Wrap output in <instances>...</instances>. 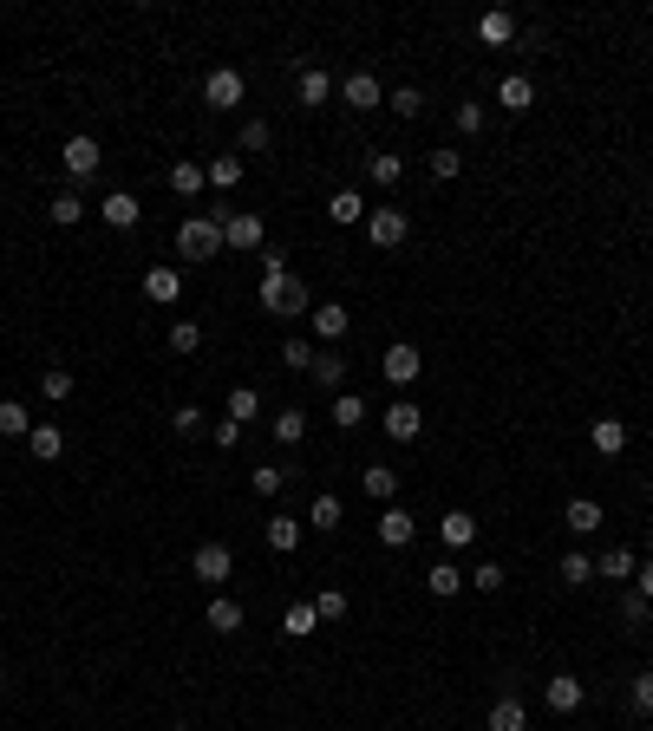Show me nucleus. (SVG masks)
Masks as SVG:
<instances>
[{"label": "nucleus", "instance_id": "obj_19", "mask_svg": "<svg viewBox=\"0 0 653 731\" xmlns=\"http://www.w3.org/2000/svg\"><path fill=\"white\" fill-rule=\"evenodd\" d=\"M327 222H340V229L360 222V229H366V196L360 190H334V196H327Z\"/></svg>", "mask_w": 653, "mask_h": 731}, {"label": "nucleus", "instance_id": "obj_1", "mask_svg": "<svg viewBox=\"0 0 653 731\" xmlns=\"http://www.w3.org/2000/svg\"><path fill=\"white\" fill-rule=\"evenodd\" d=\"M255 301H262L275 320H301V314H314V294H307V281L288 275V268H262V288H255Z\"/></svg>", "mask_w": 653, "mask_h": 731}, {"label": "nucleus", "instance_id": "obj_8", "mask_svg": "<svg viewBox=\"0 0 653 731\" xmlns=\"http://www.w3.org/2000/svg\"><path fill=\"white\" fill-rule=\"evenodd\" d=\"M223 222V249H262V216L255 209H236V216H216Z\"/></svg>", "mask_w": 653, "mask_h": 731}, {"label": "nucleus", "instance_id": "obj_58", "mask_svg": "<svg viewBox=\"0 0 653 731\" xmlns=\"http://www.w3.org/2000/svg\"><path fill=\"white\" fill-rule=\"evenodd\" d=\"M0 686H7V666H0Z\"/></svg>", "mask_w": 653, "mask_h": 731}, {"label": "nucleus", "instance_id": "obj_23", "mask_svg": "<svg viewBox=\"0 0 653 731\" xmlns=\"http://www.w3.org/2000/svg\"><path fill=\"white\" fill-rule=\"evenodd\" d=\"M27 451L40 457V464H53V457H66V431H59L53 418H40V425H33V438H27Z\"/></svg>", "mask_w": 653, "mask_h": 731}, {"label": "nucleus", "instance_id": "obj_38", "mask_svg": "<svg viewBox=\"0 0 653 731\" xmlns=\"http://www.w3.org/2000/svg\"><path fill=\"white\" fill-rule=\"evenodd\" d=\"M347 607H353V601H347V594H340V588H320V594H314V614H320V627L347 621Z\"/></svg>", "mask_w": 653, "mask_h": 731}, {"label": "nucleus", "instance_id": "obj_57", "mask_svg": "<svg viewBox=\"0 0 653 731\" xmlns=\"http://www.w3.org/2000/svg\"><path fill=\"white\" fill-rule=\"evenodd\" d=\"M170 731H196V725H170Z\"/></svg>", "mask_w": 653, "mask_h": 731}, {"label": "nucleus", "instance_id": "obj_15", "mask_svg": "<svg viewBox=\"0 0 653 731\" xmlns=\"http://www.w3.org/2000/svg\"><path fill=\"white\" fill-rule=\"evenodd\" d=\"M340 98H347L353 111H379V72H347V79H340Z\"/></svg>", "mask_w": 653, "mask_h": 731}, {"label": "nucleus", "instance_id": "obj_35", "mask_svg": "<svg viewBox=\"0 0 653 731\" xmlns=\"http://www.w3.org/2000/svg\"><path fill=\"white\" fill-rule=\"evenodd\" d=\"M301 529H307V523H294V516H275V523H268V549H275V555H294V549H301Z\"/></svg>", "mask_w": 653, "mask_h": 731}, {"label": "nucleus", "instance_id": "obj_53", "mask_svg": "<svg viewBox=\"0 0 653 731\" xmlns=\"http://www.w3.org/2000/svg\"><path fill=\"white\" fill-rule=\"evenodd\" d=\"M458 170H464V157H458V151H431V177H445V183H451Z\"/></svg>", "mask_w": 653, "mask_h": 731}, {"label": "nucleus", "instance_id": "obj_41", "mask_svg": "<svg viewBox=\"0 0 653 731\" xmlns=\"http://www.w3.org/2000/svg\"><path fill=\"white\" fill-rule=\"evenodd\" d=\"M229 418H236V425L262 418V392H255V386H236V392H229Z\"/></svg>", "mask_w": 653, "mask_h": 731}, {"label": "nucleus", "instance_id": "obj_34", "mask_svg": "<svg viewBox=\"0 0 653 731\" xmlns=\"http://www.w3.org/2000/svg\"><path fill=\"white\" fill-rule=\"evenodd\" d=\"M366 177H373L379 190H392V183L405 177V164H399V157H392V151H366Z\"/></svg>", "mask_w": 653, "mask_h": 731}, {"label": "nucleus", "instance_id": "obj_39", "mask_svg": "<svg viewBox=\"0 0 653 731\" xmlns=\"http://www.w3.org/2000/svg\"><path fill=\"white\" fill-rule=\"evenodd\" d=\"M634 549H601V562H595V575H608V581H627V575H634Z\"/></svg>", "mask_w": 653, "mask_h": 731}, {"label": "nucleus", "instance_id": "obj_29", "mask_svg": "<svg viewBox=\"0 0 653 731\" xmlns=\"http://www.w3.org/2000/svg\"><path fill=\"white\" fill-rule=\"evenodd\" d=\"M33 425H40V418H33L20 399H0V438H33Z\"/></svg>", "mask_w": 653, "mask_h": 731}, {"label": "nucleus", "instance_id": "obj_33", "mask_svg": "<svg viewBox=\"0 0 653 731\" xmlns=\"http://www.w3.org/2000/svg\"><path fill=\"white\" fill-rule=\"evenodd\" d=\"M425 588L438 594V601H451V594L464 588V568L458 562H431V575H425Z\"/></svg>", "mask_w": 653, "mask_h": 731}, {"label": "nucleus", "instance_id": "obj_44", "mask_svg": "<svg viewBox=\"0 0 653 731\" xmlns=\"http://www.w3.org/2000/svg\"><path fill=\"white\" fill-rule=\"evenodd\" d=\"M40 392H46L53 405H66V399H72V373H66V366H46V373H40Z\"/></svg>", "mask_w": 653, "mask_h": 731}, {"label": "nucleus", "instance_id": "obj_51", "mask_svg": "<svg viewBox=\"0 0 653 731\" xmlns=\"http://www.w3.org/2000/svg\"><path fill=\"white\" fill-rule=\"evenodd\" d=\"M268 144H275V131H268L262 118H249V125H242V151H268Z\"/></svg>", "mask_w": 653, "mask_h": 731}, {"label": "nucleus", "instance_id": "obj_20", "mask_svg": "<svg viewBox=\"0 0 653 731\" xmlns=\"http://www.w3.org/2000/svg\"><path fill=\"white\" fill-rule=\"evenodd\" d=\"M98 216L112 222V229H138V216H144V209H138V196H131V190H112L105 203H98Z\"/></svg>", "mask_w": 653, "mask_h": 731}, {"label": "nucleus", "instance_id": "obj_30", "mask_svg": "<svg viewBox=\"0 0 653 731\" xmlns=\"http://www.w3.org/2000/svg\"><path fill=\"white\" fill-rule=\"evenodd\" d=\"M438 536H445L451 549H471V542H477V516L471 510H451L445 523H438Z\"/></svg>", "mask_w": 653, "mask_h": 731}, {"label": "nucleus", "instance_id": "obj_56", "mask_svg": "<svg viewBox=\"0 0 653 731\" xmlns=\"http://www.w3.org/2000/svg\"><path fill=\"white\" fill-rule=\"evenodd\" d=\"M640 594H647V601H653V555H647V562H640Z\"/></svg>", "mask_w": 653, "mask_h": 731}, {"label": "nucleus", "instance_id": "obj_12", "mask_svg": "<svg viewBox=\"0 0 653 731\" xmlns=\"http://www.w3.org/2000/svg\"><path fill=\"white\" fill-rule=\"evenodd\" d=\"M98 164H105V151H98V138H66V177H98Z\"/></svg>", "mask_w": 653, "mask_h": 731}, {"label": "nucleus", "instance_id": "obj_49", "mask_svg": "<svg viewBox=\"0 0 653 731\" xmlns=\"http://www.w3.org/2000/svg\"><path fill=\"white\" fill-rule=\"evenodd\" d=\"M464 581H471L477 594H497V588H503V568H497V562H477V568H471V575H464Z\"/></svg>", "mask_w": 653, "mask_h": 731}, {"label": "nucleus", "instance_id": "obj_52", "mask_svg": "<svg viewBox=\"0 0 653 731\" xmlns=\"http://www.w3.org/2000/svg\"><path fill=\"white\" fill-rule=\"evenodd\" d=\"M170 431H183V438H196V431H203V412H196V405H177V412H170Z\"/></svg>", "mask_w": 653, "mask_h": 731}, {"label": "nucleus", "instance_id": "obj_28", "mask_svg": "<svg viewBox=\"0 0 653 731\" xmlns=\"http://www.w3.org/2000/svg\"><path fill=\"white\" fill-rule=\"evenodd\" d=\"M327 418H334L340 431H360V425H366V399H360V392H334V405H327Z\"/></svg>", "mask_w": 653, "mask_h": 731}, {"label": "nucleus", "instance_id": "obj_47", "mask_svg": "<svg viewBox=\"0 0 653 731\" xmlns=\"http://www.w3.org/2000/svg\"><path fill=\"white\" fill-rule=\"evenodd\" d=\"M386 105H392V118H418V111H425V92H418V85H399Z\"/></svg>", "mask_w": 653, "mask_h": 731}, {"label": "nucleus", "instance_id": "obj_24", "mask_svg": "<svg viewBox=\"0 0 653 731\" xmlns=\"http://www.w3.org/2000/svg\"><path fill=\"white\" fill-rule=\"evenodd\" d=\"M497 105L503 111H529L536 105V79H529V72H510V79L497 85Z\"/></svg>", "mask_w": 653, "mask_h": 731}, {"label": "nucleus", "instance_id": "obj_22", "mask_svg": "<svg viewBox=\"0 0 653 731\" xmlns=\"http://www.w3.org/2000/svg\"><path fill=\"white\" fill-rule=\"evenodd\" d=\"M170 190L183 196V203H196V196L209 190V177H203V164H190V157H177V164H170Z\"/></svg>", "mask_w": 653, "mask_h": 731}, {"label": "nucleus", "instance_id": "obj_55", "mask_svg": "<svg viewBox=\"0 0 653 731\" xmlns=\"http://www.w3.org/2000/svg\"><path fill=\"white\" fill-rule=\"evenodd\" d=\"M209 438H216V451H236V444H242V425H236V418H223V425L209 431Z\"/></svg>", "mask_w": 653, "mask_h": 731}, {"label": "nucleus", "instance_id": "obj_43", "mask_svg": "<svg viewBox=\"0 0 653 731\" xmlns=\"http://www.w3.org/2000/svg\"><path fill=\"white\" fill-rule=\"evenodd\" d=\"M621 621H627V627H647V621H653V601H647L640 588H627V594H621Z\"/></svg>", "mask_w": 653, "mask_h": 731}, {"label": "nucleus", "instance_id": "obj_45", "mask_svg": "<svg viewBox=\"0 0 653 731\" xmlns=\"http://www.w3.org/2000/svg\"><path fill=\"white\" fill-rule=\"evenodd\" d=\"M275 438L281 444H301L307 438V412H294V405H288V412H275Z\"/></svg>", "mask_w": 653, "mask_h": 731}, {"label": "nucleus", "instance_id": "obj_32", "mask_svg": "<svg viewBox=\"0 0 653 731\" xmlns=\"http://www.w3.org/2000/svg\"><path fill=\"white\" fill-rule=\"evenodd\" d=\"M314 627H320V614H314V601H294V607H288V614H281V634H288V640H307V634H314Z\"/></svg>", "mask_w": 653, "mask_h": 731}, {"label": "nucleus", "instance_id": "obj_11", "mask_svg": "<svg viewBox=\"0 0 653 731\" xmlns=\"http://www.w3.org/2000/svg\"><path fill=\"white\" fill-rule=\"evenodd\" d=\"M307 320H314V340H320V346H340V340H347V327H353V314H347V307H340V301L314 307V314H307Z\"/></svg>", "mask_w": 653, "mask_h": 731}, {"label": "nucleus", "instance_id": "obj_48", "mask_svg": "<svg viewBox=\"0 0 653 731\" xmlns=\"http://www.w3.org/2000/svg\"><path fill=\"white\" fill-rule=\"evenodd\" d=\"M249 483H255V497H281V483H288V470H281V464H262Z\"/></svg>", "mask_w": 653, "mask_h": 731}, {"label": "nucleus", "instance_id": "obj_36", "mask_svg": "<svg viewBox=\"0 0 653 731\" xmlns=\"http://www.w3.org/2000/svg\"><path fill=\"white\" fill-rule=\"evenodd\" d=\"M203 177H209V190H236L242 183V157H209Z\"/></svg>", "mask_w": 653, "mask_h": 731}, {"label": "nucleus", "instance_id": "obj_2", "mask_svg": "<svg viewBox=\"0 0 653 731\" xmlns=\"http://www.w3.org/2000/svg\"><path fill=\"white\" fill-rule=\"evenodd\" d=\"M177 255H183V262H209V255H223V222H216V216H183Z\"/></svg>", "mask_w": 653, "mask_h": 731}, {"label": "nucleus", "instance_id": "obj_7", "mask_svg": "<svg viewBox=\"0 0 653 731\" xmlns=\"http://www.w3.org/2000/svg\"><path fill=\"white\" fill-rule=\"evenodd\" d=\"M379 373H386L392 386H412V379L425 373V359H418V346H412V340H392V346H386V359H379Z\"/></svg>", "mask_w": 653, "mask_h": 731}, {"label": "nucleus", "instance_id": "obj_25", "mask_svg": "<svg viewBox=\"0 0 653 731\" xmlns=\"http://www.w3.org/2000/svg\"><path fill=\"white\" fill-rule=\"evenodd\" d=\"M588 444H595L601 457H621L627 451V425L621 418H595V425H588Z\"/></svg>", "mask_w": 653, "mask_h": 731}, {"label": "nucleus", "instance_id": "obj_18", "mask_svg": "<svg viewBox=\"0 0 653 731\" xmlns=\"http://www.w3.org/2000/svg\"><path fill=\"white\" fill-rule=\"evenodd\" d=\"M477 40H484V46H510V40H516V14H510V7H490V14H477Z\"/></svg>", "mask_w": 653, "mask_h": 731}, {"label": "nucleus", "instance_id": "obj_27", "mask_svg": "<svg viewBox=\"0 0 653 731\" xmlns=\"http://www.w3.org/2000/svg\"><path fill=\"white\" fill-rule=\"evenodd\" d=\"M340 516H347V510H340V497H334V490H320V497L307 503V529H320V536H334V529H340Z\"/></svg>", "mask_w": 653, "mask_h": 731}, {"label": "nucleus", "instance_id": "obj_31", "mask_svg": "<svg viewBox=\"0 0 653 731\" xmlns=\"http://www.w3.org/2000/svg\"><path fill=\"white\" fill-rule=\"evenodd\" d=\"M203 627H216V634H236V627H242V601L216 594V601H209V614H203Z\"/></svg>", "mask_w": 653, "mask_h": 731}, {"label": "nucleus", "instance_id": "obj_50", "mask_svg": "<svg viewBox=\"0 0 653 731\" xmlns=\"http://www.w3.org/2000/svg\"><path fill=\"white\" fill-rule=\"evenodd\" d=\"M627 699H634V712H640V718H653V666L634 679V692H627Z\"/></svg>", "mask_w": 653, "mask_h": 731}, {"label": "nucleus", "instance_id": "obj_42", "mask_svg": "<svg viewBox=\"0 0 653 731\" xmlns=\"http://www.w3.org/2000/svg\"><path fill=\"white\" fill-rule=\"evenodd\" d=\"M556 575L569 581V588H588V581H595V562H588V555L575 549V555H562V568H556Z\"/></svg>", "mask_w": 653, "mask_h": 731}, {"label": "nucleus", "instance_id": "obj_13", "mask_svg": "<svg viewBox=\"0 0 653 731\" xmlns=\"http://www.w3.org/2000/svg\"><path fill=\"white\" fill-rule=\"evenodd\" d=\"M144 294H151L157 307H177L183 301V275H177V268H164V262L144 268Z\"/></svg>", "mask_w": 653, "mask_h": 731}, {"label": "nucleus", "instance_id": "obj_3", "mask_svg": "<svg viewBox=\"0 0 653 731\" xmlns=\"http://www.w3.org/2000/svg\"><path fill=\"white\" fill-rule=\"evenodd\" d=\"M242 98H249V79H242L236 66H216V72L203 79V105H209V111H236Z\"/></svg>", "mask_w": 653, "mask_h": 731}, {"label": "nucleus", "instance_id": "obj_16", "mask_svg": "<svg viewBox=\"0 0 653 731\" xmlns=\"http://www.w3.org/2000/svg\"><path fill=\"white\" fill-rule=\"evenodd\" d=\"M360 490L379 503V510H386V503L399 497V470H392V464H366V470H360Z\"/></svg>", "mask_w": 653, "mask_h": 731}, {"label": "nucleus", "instance_id": "obj_14", "mask_svg": "<svg viewBox=\"0 0 653 731\" xmlns=\"http://www.w3.org/2000/svg\"><path fill=\"white\" fill-rule=\"evenodd\" d=\"M307 379H314L320 392H340V386H347V359H340L334 346H320V353H314V366H307Z\"/></svg>", "mask_w": 653, "mask_h": 731}, {"label": "nucleus", "instance_id": "obj_26", "mask_svg": "<svg viewBox=\"0 0 653 731\" xmlns=\"http://www.w3.org/2000/svg\"><path fill=\"white\" fill-rule=\"evenodd\" d=\"M562 529H569V536H595V529H601V503L595 497H575L569 510H562Z\"/></svg>", "mask_w": 653, "mask_h": 731}, {"label": "nucleus", "instance_id": "obj_21", "mask_svg": "<svg viewBox=\"0 0 653 731\" xmlns=\"http://www.w3.org/2000/svg\"><path fill=\"white\" fill-rule=\"evenodd\" d=\"M484 731H529V705L523 699H497L484 712Z\"/></svg>", "mask_w": 653, "mask_h": 731}, {"label": "nucleus", "instance_id": "obj_37", "mask_svg": "<svg viewBox=\"0 0 653 731\" xmlns=\"http://www.w3.org/2000/svg\"><path fill=\"white\" fill-rule=\"evenodd\" d=\"M46 216H53L59 229H72V222H85V216H92V209H85V203H79V196H72V190H59L53 203H46Z\"/></svg>", "mask_w": 653, "mask_h": 731}, {"label": "nucleus", "instance_id": "obj_17", "mask_svg": "<svg viewBox=\"0 0 653 731\" xmlns=\"http://www.w3.org/2000/svg\"><path fill=\"white\" fill-rule=\"evenodd\" d=\"M294 98H301L307 111H320L327 98H334V79H327L320 66H301V79H294Z\"/></svg>", "mask_w": 653, "mask_h": 731}, {"label": "nucleus", "instance_id": "obj_9", "mask_svg": "<svg viewBox=\"0 0 653 731\" xmlns=\"http://www.w3.org/2000/svg\"><path fill=\"white\" fill-rule=\"evenodd\" d=\"M412 536H418V516L405 510V503H386V510H379V542H386V549H405Z\"/></svg>", "mask_w": 653, "mask_h": 731}, {"label": "nucleus", "instance_id": "obj_5", "mask_svg": "<svg viewBox=\"0 0 653 731\" xmlns=\"http://www.w3.org/2000/svg\"><path fill=\"white\" fill-rule=\"evenodd\" d=\"M190 575L209 581V588H223V581L236 575V555H229V542H203V549L190 555Z\"/></svg>", "mask_w": 653, "mask_h": 731}, {"label": "nucleus", "instance_id": "obj_4", "mask_svg": "<svg viewBox=\"0 0 653 731\" xmlns=\"http://www.w3.org/2000/svg\"><path fill=\"white\" fill-rule=\"evenodd\" d=\"M405 235H412V216H405V209H366V242H373V249H399Z\"/></svg>", "mask_w": 653, "mask_h": 731}, {"label": "nucleus", "instance_id": "obj_40", "mask_svg": "<svg viewBox=\"0 0 653 731\" xmlns=\"http://www.w3.org/2000/svg\"><path fill=\"white\" fill-rule=\"evenodd\" d=\"M196 346H203V327H196V320H170V353L190 359Z\"/></svg>", "mask_w": 653, "mask_h": 731}, {"label": "nucleus", "instance_id": "obj_6", "mask_svg": "<svg viewBox=\"0 0 653 731\" xmlns=\"http://www.w3.org/2000/svg\"><path fill=\"white\" fill-rule=\"evenodd\" d=\"M379 425H386V438H399V444H412L418 431H425V412H418V399H392L386 412H379Z\"/></svg>", "mask_w": 653, "mask_h": 731}, {"label": "nucleus", "instance_id": "obj_54", "mask_svg": "<svg viewBox=\"0 0 653 731\" xmlns=\"http://www.w3.org/2000/svg\"><path fill=\"white\" fill-rule=\"evenodd\" d=\"M451 118H458V131H464V138H471V131H484V105H458Z\"/></svg>", "mask_w": 653, "mask_h": 731}, {"label": "nucleus", "instance_id": "obj_46", "mask_svg": "<svg viewBox=\"0 0 653 731\" xmlns=\"http://www.w3.org/2000/svg\"><path fill=\"white\" fill-rule=\"evenodd\" d=\"M314 353H320L314 340H281V366H294V373H307V366H314Z\"/></svg>", "mask_w": 653, "mask_h": 731}, {"label": "nucleus", "instance_id": "obj_10", "mask_svg": "<svg viewBox=\"0 0 653 731\" xmlns=\"http://www.w3.org/2000/svg\"><path fill=\"white\" fill-rule=\"evenodd\" d=\"M582 699H588V686L575 673H556L542 686V705H549V712H582Z\"/></svg>", "mask_w": 653, "mask_h": 731}]
</instances>
